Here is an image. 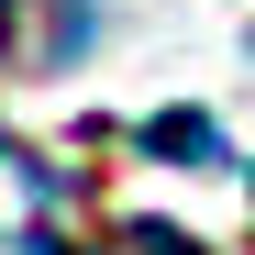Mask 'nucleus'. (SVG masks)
Returning <instances> with one entry per match:
<instances>
[{
  "label": "nucleus",
  "instance_id": "nucleus-1",
  "mask_svg": "<svg viewBox=\"0 0 255 255\" xmlns=\"http://www.w3.org/2000/svg\"><path fill=\"white\" fill-rule=\"evenodd\" d=\"M144 144H155V155H178V166H222V133H211L200 111H155V122H144Z\"/></svg>",
  "mask_w": 255,
  "mask_h": 255
},
{
  "label": "nucleus",
  "instance_id": "nucleus-2",
  "mask_svg": "<svg viewBox=\"0 0 255 255\" xmlns=\"http://www.w3.org/2000/svg\"><path fill=\"white\" fill-rule=\"evenodd\" d=\"M133 244H144V255H189V233H133Z\"/></svg>",
  "mask_w": 255,
  "mask_h": 255
},
{
  "label": "nucleus",
  "instance_id": "nucleus-3",
  "mask_svg": "<svg viewBox=\"0 0 255 255\" xmlns=\"http://www.w3.org/2000/svg\"><path fill=\"white\" fill-rule=\"evenodd\" d=\"M0 155H11V144H0Z\"/></svg>",
  "mask_w": 255,
  "mask_h": 255
}]
</instances>
